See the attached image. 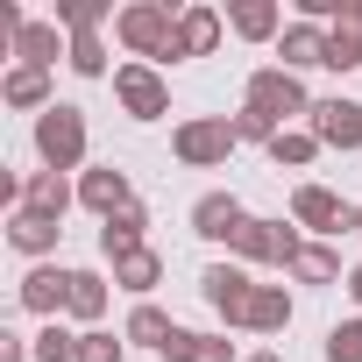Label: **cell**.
<instances>
[{
  "mask_svg": "<svg viewBox=\"0 0 362 362\" xmlns=\"http://www.w3.org/2000/svg\"><path fill=\"white\" fill-rule=\"evenodd\" d=\"M355 235H362V206H355Z\"/></svg>",
  "mask_w": 362,
  "mask_h": 362,
  "instance_id": "38",
  "label": "cell"
},
{
  "mask_svg": "<svg viewBox=\"0 0 362 362\" xmlns=\"http://www.w3.org/2000/svg\"><path fill=\"white\" fill-rule=\"evenodd\" d=\"M114 93H121V107H128L135 121H156V114H170V86H163L149 64H121V71H114Z\"/></svg>",
  "mask_w": 362,
  "mask_h": 362,
  "instance_id": "6",
  "label": "cell"
},
{
  "mask_svg": "<svg viewBox=\"0 0 362 362\" xmlns=\"http://www.w3.org/2000/svg\"><path fill=\"white\" fill-rule=\"evenodd\" d=\"M313 142L320 149H362V107L355 100H313Z\"/></svg>",
  "mask_w": 362,
  "mask_h": 362,
  "instance_id": "8",
  "label": "cell"
},
{
  "mask_svg": "<svg viewBox=\"0 0 362 362\" xmlns=\"http://www.w3.org/2000/svg\"><path fill=\"white\" fill-rule=\"evenodd\" d=\"M235 121L228 114H199V121H185V128H177L170 135V149H177V163H192V170H206V163H228L235 156Z\"/></svg>",
  "mask_w": 362,
  "mask_h": 362,
  "instance_id": "3",
  "label": "cell"
},
{
  "mask_svg": "<svg viewBox=\"0 0 362 362\" xmlns=\"http://www.w3.org/2000/svg\"><path fill=\"white\" fill-rule=\"evenodd\" d=\"M228 22H235V36H249V43H270V36L284 29V15L270 8V0H242V8H235Z\"/></svg>",
  "mask_w": 362,
  "mask_h": 362,
  "instance_id": "24",
  "label": "cell"
},
{
  "mask_svg": "<svg viewBox=\"0 0 362 362\" xmlns=\"http://www.w3.org/2000/svg\"><path fill=\"white\" fill-rule=\"evenodd\" d=\"M348 291H355V305H362V263H355V270H348Z\"/></svg>",
  "mask_w": 362,
  "mask_h": 362,
  "instance_id": "36",
  "label": "cell"
},
{
  "mask_svg": "<svg viewBox=\"0 0 362 362\" xmlns=\"http://www.w3.org/2000/svg\"><path fill=\"white\" fill-rule=\"evenodd\" d=\"M170 334H177V327H170L156 305H135V313H128V327H121V341H128V348H156V355L170 348Z\"/></svg>",
  "mask_w": 362,
  "mask_h": 362,
  "instance_id": "23",
  "label": "cell"
},
{
  "mask_svg": "<svg viewBox=\"0 0 362 362\" xmlns=\"http://www.w3.org/2000/svg\"><path fill=\"white\" fill-rule=\"evenodd\" d=\"M114 36H121L135 57H170V43H177V15L163 8V0H135V8H121Z\"/></svg>",
  "mask_w": 362,
  "mask_h": 362,
  "instance_id": "1",
  "label": "cell"
},
{
  "mask_svg": "<svg viewBox=\"0 0 362 362\" xmlns=\"http://www.w3.org/2000/svg\"><path fill=\"white\" fill-rule=\"evenodd\" d=\"M15 57L36 64V71H50V64H57V22H29V29L15 36Z\"/></svg>",
  "mask_w": 362,
  "mask_h": 362,
  "instance_id": "25",
  "label": "cell"
},
{
  "mask_svg": "<svg viewBox=\"0 0 362 362\" xmlns=\"http://www.w3.org/2000/svg\"><path fill=\"white\" fill-rule=\"evenodd\" d=\"M305 64H327V29L320 22H291L284 29V71H305Z\"/></svg>",
  "mask_w": 362,
  "mask_h": 362,
  "instance_id": "20",
  "label": "cell"
},
{
  "mask_svg": "<svg viewBox=\"0 0 362 362\" xmlns=\"http://www.w3.org/2000/svg\"><path fill=\"white\" fill-rule=\"evenodd\" d=\"M327 362H362V320H341L327 334Z\"/></svg>",
  "mask_w": 362,
  "mask_h": 362,
  "instance_id": "31",
  "label": "cell"
},
{
  "mask_svg": "<svg viewBox=\"0 0 362 362\" xmlns=\"http://www.w3.org/2000/svg\"><path fill=\"white\" fill-rule=\"evenodd\" d=\"M71 313H78V320H100V313H107V284H100L93 270H78V284H71Z\"/></svg>",
  "mask_w": 362,
  "mask_h": 362,
  "instance_id": "29",
  "label": "cell"
},
{
  "mask_svg": "<svg viewBox=\"0 0 362 362\" xmlns=\"http://www.w3.org/2000/svg\"><path fill=\"white\" fill-rule=\"evenodd\" d=\"M0 100H8V107H43V114L57 107L50 100V71H36V64H15L8 78H0Z\"/></svg>",
  "mask_w": 362,
  "mask_h": 362,
  "instance_id": "17",
  "label": "cell"
},
{
  "mask_svg": "<svg viewBox=\"0 0 362 362\" xmlns=\"http://www.w3.org/2000/svg\"><path fill=\"white\" fill-rule=\"evenodd\" d=\"M71 199H78V192L64 185V170H29V177H22V206L43 214V221H64Z\"/></svg>",
  "mask_w": 362,
  "mask_h": 362,
  "instance_id": "14",
  "label": "cell"
},
{
  "mask_svg": "<svg viewBox=\"0 0 362 362\" xmlns=\"http://www.w3.org/2000/svg\"><path fill=\"white\" fill-rule=\"evenodd\" d=\"M36 362H78V334H64L57 320L36 334Z\"/></svg>",
  "mask_w": 362,
  "mask_h": 362,
  "instance_id": "30",
  "label": "cell"
},
{
  "mask_svg": "<svg viewBox=\"0 0 362 362\" xmlns=\"http://www.w3.org/2000/svg\"><path fill=\"white\" fill-rule=\"evenodd\" d=\"M36 156H43L50 170H78V163H86V114H78V107L36 114Z\"/></svg>",
  "mask_w": 362,
  "mask_h": 362,
  "instance_id": "2",
  "label": "cell"
},
{
  "mask_svg": "<svg viewBox=\"0 0 362 362\" xmlns=\"http://www.w3.org/2000/svg\"><path fill=\"white\" fill-rule=\"evenodd\" d=\"M291 221L298 228H320V235H341V228H355V214L327 192V185H298L291 192Z\"/></svg>",
  "mask_w": 362,
  "mask_h": 362,
  "instance_id": "10",
  "label": "cell"
},
{
  "mask_svg": "<svg viewBox=\"0 0 362 362\" xmlns=\"http://www.w3.org/2000/svg\"><path fill=\"white\" fill-rule=\"evenodd\" d=\"M199 291H206V305H214L228 327H249V298H256V284L242 277V263H214V270L199 277Z\"/></svg>",
  "mask_w": 362,
  "mask_h": 362,
  "instance_id": "5",
  "label": "cell"
},
{
  "mask_svg": "<svg viewBox=\"0 0 362 362\" xmlns=\"http://www.w3.org/2000/svg\"><path fill=\"white\" fill-rule=\"evenodd\" d=\"M114 284H121V291H135V298H142V291H156V284H163V256H156V249L121 256V263H114Z\"/></svg>",
  "mask_w": 362,
  "mask_h": 362,
  "instance_id": "22",
  "label": "cell"
},
{
  "mask_svg": "<svg viewBox=\"0 0 362 362\" xmlns=\"http://www.w3.org/2000/svg\"><path fill=\"white\" fill-rule=\"evenodd\" d=\"M235 135H242V142H277L284 128H277L270 114H256V107H242V114H235Z\"/></svg>",
  "mask_w": 362,
  "mask_h": 362,
  "instance_id": "34",
  "label": "cell"
},
{
  "mask_svg": "<svg viewBox=\"0 0 362 362\" xmlns=\"http://www.w3.org/2000/svg\"><path fill=\"white\" fill-rule=\"evenodd\" d=\"M64 57H71V71H86V78H100V71H107V43H100L93 29H78V36L64 43Z\"/></svg>",
  "mask_w": 362,
  "mask_h": 362,
  "instance_id": "27",
  "label": "cell"
},
{
  "mask_svg": "<svg viewBox=\"0 0 362 362\" xmlns=\"http://www.w3.org/2000/svg\"><path fill=\"white\" fill-rule=\"evenodd\" d=\"M249 107H256V114H270L277 128H284L291 114H313V100H305L298 71H284V64H263V71H249Z\"/></svg>",
  "mask_w": 362,
  "mask_h": 362,
  "instance_id": "4",
  "label": "cell"
},
{
  "mask_svg": "<svg viewBox=\"0 0 362 362\" xmlns=\"http://www.w3.org/2000/svg\"><path fill=\"white\" fill-rule=\"evenodd\" d=\"M142 228H149V214H142V206H128V214L100 221V256H107V263L135 256V249H142Z\"/></svg>",
  "mask_w": 362,
  "mask_h": 362,
  "instance_id": "16",
  "label": "cell"
},
{
  "mask_svg": "<svg viewBox=\"0 0 362 362\" xmlns=\"http://www.w3.org/2000/svg\"><path fill=\"white\" fill-rule=\"evenodd\" d=\"M298 249H305V242H298L284 221H249V228L235 235V256H242V263H284V270H291Z\"/></svg>",
  "mask_w": 362,
  "mask_h": 362,
  "instance_id": "7",
  "label": "cell"
},
{
  "mask_svg": "<svg viewBox=\"0 0 362 362\" xmlns=\"http://www.w3.org/2000/svg\"><path fill=\"white\" fill-rule=\"evenodd\" d=\"M71 284H78V270L36 263V270L22 277V305H29V313H43V320H57V313H71Z\"/></svg>",
  "mask_w": 362,
  "mask_h": 362,
  "instance_id": "9",
  "label": "cell"
},
{
  "mask_svg": "<svg viewBox=\"0 0 362 362\" xmlns=\"http://www.w3.org/2000/svg\"><path fill=\"white\" fill-rule=\"evenodd\" d=\"M29 355H36L29 341H15V334H0V362H29Z\"/></svg>",
  "mask_w": 362,
  "mask_h": 362,
  "instance_id": "35",
  "label": "cell"
},
{
  "mask_svg": "<svg viewBox=\"0 0 362 362\" xmlns=\"http://www.w3.org/2000/svg\"><path fill=\"white\" fill-rule=\"evenodd\" d=\"M291 277H298V284H334V277H341V256H334L327 242H305V249L291 256Z\"/></svg>",
  "mask_w": 362,
  "mask_h": 362,
  "instance_id": "26",
  "label": "cell"
},
{
  "mask_svg": "<svg viewBox=\"0 0 362 362\" xmlns=\"http://www.w3.org/2000/svg\"><path fill=\"white\" fill-rule=\"evenodd\" d=\"M57 22H64L71 36H78V29H100V22H107V0H64Z\"/></svg>",
  "mask_w": 362,
  "mask_h": 362,
  "instance_id": "32",
  "label": "cell"
},
{
  "mask_svg": "<svg viewBox=\"0 0 362 362\" xmlns=\"http://www.w3.org/2000/svg\"><path fill=\"white\" fill-rule=\"evenodd\" d=\"M270 156H277V163H291V170H298V163H313V156H320V142H313V128H284V135H277V142H270Z\"/></svg>",
  "mask_w": 362,
  "mask_h": 362,
  "instance_id": "28",
  "label": "cell"
},
{
  "mask_svg": "<svg viewBox=\"0 0 362 362\" xmlns=\"http://www.w3.org/2000/svg\"><path fill=\"white\" fill-rule=\"evenodd\" d=\"M163 362H235V341H221V334H185V327H177L170 348H163Z\"/></svg>",
  "mask_w": 362,
  "mask_h": 362,
  "instance_id": "19",
  "label": "cell"
},
{
  "mask_svg": "<svg viewBox=\"0 0 362 362\" xmlns=\"http://www.w3.org/2000/svg\"><path fill=\"white\" fill-rule=\"evenodd\" d=\"M8 242H15L22 256H43V249H57V221H43V214L15 206V214H8Z\"/></svg>",
  "mask_w": 362,
  "mask_h": 362,
  "instance_id": "21",
  "label": "cell"
},
{
  "mask_svg": "<svg viewBox=\"0 0 362 362\" xmlns=\"http://www.w3.org/2000/svg\"><path fill=\"white\" fill-rule=\"evenodd\" d=\"M78 206H93L100 221L128 214V206H135V199H128V170H114V163H107V170H86V177H78Z\"/></svg>",
  "mask_w": 362,
  "mask_h": 362,
  "instance_id": "12",
  "label": "cell"
},
{
  "mask_svg": "<svg viewBox=\"0 0 362 362\" xmlns=\"http://www.w3.org/2000/svg\"><path fill=\"white\" fill-rule=\"evenodd\" d=\"M249 362H284V355H249Z\"/></svg>",
  "mask_w": 362,
  "mask_h": 362,
  "instance_id": "37",
  "label": "cell"
},
{
  "mask_svg": "<svg viewBox=\"0 0 362 362\" xmlns=\"http://www.w3.org/2000/svg\"><path fill=\"white\" fill-rule=\"evenodd\" d=\"M291 327V291L284 284H256L249 298V334H284Z\"/></svg>",
  "mask_w": 362,
  "mask_h": 362,
  "instance_id": "18",
  "label": "cell"
},
{
  "mask_svg": "<svg viewBox=\"0 0 362 362\" xmlns=\"http://www.w3.org/2000/svg\"><path fill=\"white\" fill-rule=\"evenodd\" d=\"M221 43V15L214 8H185L177 15V43H170V57H206Z\"/></svg>",
  "mask_w": 362,
  "mask_h": 362,
  "instance_id": "15",
  "label": "cell"
},
{
  "mask_svg": "<svg viewBox=\"0 0 362 362\" xmlns=\"http://www.w3.org/2000/svg\"><path fill=\"white\" fill-rule=\"evenodd\" d=\"M121 348H128V341H114V334H100V327L78 334V362H121Z\"/></svg>",
  "mask_w": 362,
  "mask_h": 362,
  "instance_id": "33",
  "label": "cell"
},
{
  "mask_svg": "<svg viewBox=\"0 0 362 362\" xmlns=\"http://www.w3.org/2000/svg\"><path fill=\"white\" fill-rule=\"evenodd\" d=\"M242 228H249V214H242L235 192H206V199L192 206V235H206V242H228V249H235Z\"/></svg>",
  "mask_w": 362,
  "mask_h": 362,
  "instance_id": "11",
  "label": "cell"
},
{
  "mask_svg": "<svg viewBox=\"0 0 362 362\" xmlns=\"http://www.w3.org/2000/svg\"><path fill=\"white\" fill-rule=\"evenodd\" d=\"M355 64H362V0H341L327 29V71H355Z\"/></svg>",
  "mask_w": 362,
  "mask_h": 362,
  "instance_id": "13",
  "label": "cell"
}]
</instances>
